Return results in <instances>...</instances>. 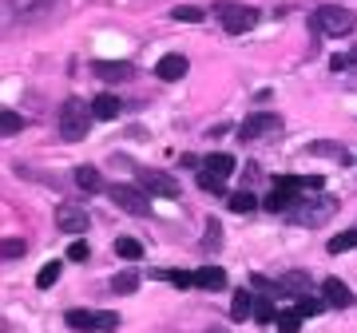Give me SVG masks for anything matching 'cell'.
Here are the masks:
<instances>
[{
  "label": "cell",
  "mask_w": 357,
  "mask_h": 333,
  "mask_svg": "<svg viewBox=\"0 0 357 333\" xmlns=\"http://www.w3.org/2000/svg\"><path fill=\"white\" fill-rule=\"evenodd\" d=\"M310 24L318 28L321 36H349L357 28V16L349 13V8H342V4H321V8H314V16H310Z\"/></svg>",
  "instance_id": "obj_1"
},
{
  "label": "cell",
  "mask_w": 357,
  "mask_h": 333,
  "mask_svg": "<svg viewBox=\"0 0 357 333\" xmlns=\"http://www.w3.org/2000/svg\"><path fill=\"white\" fill-rule=\"evenodd\" d=\"M91 119H96V116H91V103H84V100L72 95V100L60 107V135H64L68 143H79L84 135H88Z\"/></svg>",
  "instance_id": "obj_2"
},
{
  "label": "cell",
  "mask_w": 357,
  "mask_h": 333,
  "mask_svg": "<svg viewBox=\"0 0 357 333\" xmlns=\"http://www.w3.org/2000/svg\"><path fill=\"white\" fill-rule=\"evenodd\" d=\"M215 13H218V24L227 28V32H234V36H238V32H250V28L262 20L258 8H250V4H234V0H222Z\"/></svg>",
  "instance_id": "obj_3"
},
{
  "label": "cell",
  "mask_w": 357,
  "mask_h": 333,
  "mask_svg": "<svg viewBox=\"0 0 357 333\" xmlns=\"http://www.w3.org/2000/svg\"><path fill=\"white\" fill-rule=\"evenodd\" d=\"M107 194H112V203L119 206V210H128V215H151V199H147L139 187L115 183V187H107Z\"/></svg>",
  "instance_id": "obj_4"
},
{
  "label": "cell",
  "mask_w": 357,
  "mask_h": 333,
  "mask_svg": "<svg viewBox=\"0 0 357 333\" xmlns=\"http://www.w3.org/2000/svg\"><path fill=\"white\" fill-rule=\"evenodd\" d=\"M333 215V199H314V203H298L290 210L294 222H302V226H318V222H326V218Z\"/></svg>",
  "instance_id": "obj_5"
},
{
  "label": "cell",
  "mask_w": 357,
  "mask_h": 333,
  "mask_svg": "<svg viewBox=\"0 0 357 333\" xmlns=\"http://www.w3.org/2000/svg\"><path fill=\"white\" fill-rule=\"evenodd\" d=\"M56 226L64 234H84L91 226V215L84 206H60V210H56Z\"/></svg>",
  "instance_id": "obj_6"
},
{
  "label": "cell",
  "mask_w": 357,
  "mask_h": 333,
  "mask_svg": "<svg viewBox=\"0 0 357 333\" xmlns=\"http://www.w3.org/2000/svg\"><path fill=\"white\" fill-rule=\"evenodd\" d=\"M187 56H178V52H167L163 60H159V64H155V76L163 79V84H175V79H183L187 76Z\"/></svg>",
  "instance_id": "obj_7"
},
{
  "label": "cell",
  "mask_w": 357,
  "mask_h": 333,
  "mask_svg": "<svg viewBox=\"0 0 357 333\" xmlns=\"http://www.w3.org/2000/svg\"><path fill=\"white\" fill-rule=\"evenodd\" d=\"M321 297H326L333 309H349L354 306V290H349L342 278H326V282H321Z\"/></svg>",
  "instance_id": "obj_8"
},
{
  "label": "cell",
  "mask_w": 357,
  "mask_h": 333,
  "mask_svg": "<svg viewBox=\"0 0 357 333\" xmlns=\"http://www.w3.org/2000/svg\"><path fill=\"white\" fill-rule=\"evenodd\" d=\"M131 72H135V68H131L128 60H96V76H100V79H107V84L131 79Z\"/></svg>",
  "instance_id": "obj_9"
},
{
  "label": "cell",
  "mask_w": 357,
  "mask_h": 333,
  "mask_svg": "<svg viewBox=\"0 0 357 333\" xmlns=\"http://www.w3.org/2000/svg\"><path fill=\"white\" fill-rule=\"evenodd\" d=\"M266 131H278V116H250L243 127H238V135L250 143V139H258V135H266Z\"/></svg>",
  "instance_id": "obj_10"
},
{
  "label": "cell",
  "mask_w": 357,
  "mask_h": 333,
  "mask_svg": "<svg viewBox=\"0 0 357 333\" xmlns=\"http://www.w3.org/2000/svg\"><path fill=\"white\" fill-rule=\"evenodd\" d=\"M195 286H199V290H227V270L222 266H199L195 270Z\"/></svg>",
  "instance_id": "obj_11"
},
{
  "label": "cell",
  "mask_w": 357,
  "mask_h": 333,
  "mask_svg": "<svg viewBox=\"0 0 357 333\" xmlns=\"http://www.w3.org/2000/svg\"><path fill=\"white\" fill-rule=\"evenodd\" d=\"M119 111H123V103H119V95H112V91H103V95H96V100H91V116L103 119V123H107V119H115Z\"/></svg>",
  "instance_id": "obj_12"
},
{
  "label": "cell",
  "mask_w": 357,
  "mask_h": 333,
  "mask_svg": "<svg viewBox=\"0 0 357 333\" xmlns=\"http://www.w3.org/2000/svg\"><path fill=\"white\" fill-rule=\"evenodd\" d=\"M234 166H238V163H234V155H227V151H211L203 159V171H211V175H218V179H227Z\"/></svg>",
  "instance_id": "obj_13"
},
{
  "label": "cell",
  "mask_w": 357,
  "mask_h": 333,
  "mask_svg": "<svg viewBox=\"0 0 357 333\" xmlns=\"http://www.w3.org/2000/svg\"><path fill=\"white\" fill-rule=\"evenodd\" d=\"M255 318V297H250V290H234V297H230V321H246Z\"/></svg>",
  "instance_id": "obj_14"
},
{
  "label": "cell",
  "mask_w": 357,
  "mask_h": 333,
  "mask_svg": "<svg viewBox=\"0 0 357 333\" xmlns=\"http://www.w3.org/2000/svg\"><path fill=\"white\" fill-rule=\"evenodd\" d=\"M143 187H147L151 194H167V199H175V194H178V183L167 179V175H155V171H147V175H143Z\"/></svg>",
  "instance_id": "obj_15"
},
{
  "label": "cell",
  "mask_w": 357,
  "mask_h": 333,
  "mask_svg": "<svg viewBox=\"0 0 357 333\" xmlns=\"http://www.w3.org/2000/svg\"><path fill=\"white\" fill-rule=\"evenodd\" d=\"M266 210H274V215H290L294 206H298V194L294 191H274V194H266Z\"/></svg>",
  "instance_id": "obj_16"
},
{
  "label": "cell",
  "mask_w": 357,
  "mask_h": 333,
  "mask_svg": "<svg viewBox=\"0 0 357 333\" xmlns=\"http://www.w3.org/2000/svg\"><path fill=\"white\" fill-rule=\"evenodd\" d=\"M72 179H76L79 191H88V194H96L103 187V179H100V171H96V166H76V171H72Z\"/></svg>",
  "instance_id": "obj_17"
},
{
  "label": "cell",
  "mask_w": 357,
  "mask_h": 333,
  "mask_svg": "<svg viewBox=\"0 0 357 333\" xmlns=\"http://www.w3.org/2000/svg\"><path fill=\"white\" fill-rule=\"evenodd\" d=\"M52 0H8V13L13 16H20V20H28V16H36V13H44Z\"/></svg>",
  "instance_id": "obj_18"
},
{
  "label": "cell",
  "mask_w": 357,
  "mask_h": 333,
  "mask_svg": "<svg viewBox=\"0 0 357 333\" xmlns=\"http://www.w3.org/2000/svg\"><path fill=\"white\" fill-rule=\"evenodd\" d=\"M203 8L199 4H178V8H171V20H178V24H199L203 20Z\"/></svg>",
  "instance_id": "obj_19"
},
{
  "label": "cell",
  "mask_w": 357,
  "mask_h": 333,
  "mask_svg": "<svg viewBox=\"0 0 357 333\" xmlns=\"http://www.w3.org/2000/svg\"><path fill=\"white\" fill-rule=\"evenodd\" d=\"M68 325L79 333H91L96 330V313H88V309H68Z\"/></svg>",
  "instance_id": "obj_20"
},
{
  "label": "cell",
  "mask_w": 357,
  "mask_h": 333,
  "mask_svg": "<svg viewBox=\"0 0 357 333\" xmlns=\"http://www.w3.org/2000/svg\"><path fill=\"white\" fill-rule=\"evenodd\" d=\"M115 254L128 258V262H139V258H143V242H139V238H119V242H115Z\"/></svg>",
  "instance_id": "obj_21"
},
{
  "label": "cell",
  "mask_w": 357,
  "mask_h": 333,
  "mask_svg": "<svg viewBox=\"0 0 357 333\" xmlns=\"http://www.w3.org/2000/svg\"><path fill=\"white\" fill-rule=\"evenodd\" d=\"M230 210H234V215H250V210H258V199L250 191L230 194Z\"/></svg>",
  "instance_id": "obj_22"
},
{
  "label": "cell",
  "mask_w": 357,
  "mask_h": 333,
  "mask_svg": "<svg viewBox=\"0 0 357 333\" xmlns=\"http://www.w3.org/2000/svg\"><path fill=\"white\" fill-rule=\"evenodd\" d=\"M326 306H330L326 297H310V294H302V297H298V306H294V309H298L302 318H314V313H321V309H326Z\"/></svg>",
  "instance_id": "obj_23"
},
{
  "label": "cell",
  "mask_w": 357,
  "mask_h": 333,
  "mask_svg": "<svg viewBox=\"0 0 357 333\" xmlns=\"http://www.w3.org/2000/svg\"><path fill=\"white\" fill-rule=\"evenodd\" d=\"M112 290H115V294H135V290H139V274H131V270H128V274H115Z\"/></svg>",
  "instance_id": "obj_24"
},
{
  "label": "cell",
  "mask_w": 357,
  "mask_h": 333,
  "mask_svg": "<svg viewBox=\"0 0 357 333\" xmlns=\"http://www.w3.org/2000/svg\"><path fill=\"white\" fill-rule=\"evenodd\" d=\"M357 246V231H342L337 238H330V254H345Z\"/></svg>",
  "instance_id": "obj_25"
},
{
  "label": "cell",
  "mask_w": 357,
  "mask_h": 333,
  "mask_svg": "<svg viewBox=\"0 0 357 333\" xmlns=\"http://www.w3.org/2000/svg\"><path fill=\"white\" fill-rule=\"evenodd\" d=\"M155 278H159V282H163V278H171V282H175L178 290H191V286H195V274H187V270H167V274L159 270Z\"/></svg>",
  "instance_id": "obj_26"
},
{
  "label": "cell",
  "mask_w": 357,
  "mask_h": 333,
  "mask_svg": "<svg viewBox=\"0 0 357 333\" xmlns=\"http://www.w3.org/2000/svg\"><path fill=\"white\" fill-rule=\"evenodd\" d=\"M60 270H64L60 262H48V266L36 274V286H40V290H52V286H56V278H60Z\"/></svg>",
  "instance_id": "obj_27"
},
{
  "label": "cell",
  "mask_w": 357,
  "mask_h": 333,
  "mask_svg": "<svg viewBox=\"0 0 357 333\" xmlns=\"http://www.w3.org/2000/svg\"><path fill=\"white\" fill-rule=\"evenodd\" d=\"M278 330L282 333H298L302 330V313H298V309H282L278 313Z\"/></svg>",
  "instance_id": "obj_28"
},
{
  "label": "cell",
  "mask_w": 357,
  "mask_h": 333,
  "mask_svg": "<svg viewBox=\"0 0 357 333\" xmlns=\"http://www.w3.org/2000/svg\"><path fill=\"white\" fill-rule=\"evenodd\" d=\"M255 318L266 325V321H278V309H274V302L270 297H258V306H255Z\"/></svg>",
  "instance_id": "obj_29"
},
{
  "label": "cell",
  "mask_w": 357,
  "mask_h": 333,
  "mask_svg": "<svg viewBox=\"0 0 357 333\" xmlns=\"http://www.w3.org/2000/svg\"><path fill=\"white\" fill-rule=\"evenodd\" d=\"M206 250H211V254H215V250H218V246H222V226H218V222H215V218H211V222H206Z\"/></svg>",
  "instance_id": "obj_30"
},
{
  "label": "cell",
  "mask_w": 357,
  "mask_h": 333,
  "mask_svg": "<svg viewBox=\"0 0 357 333\" xmlns=\"http://www.w3.org/2000/svg\"><path fill=\"white\" fill-rule=\"evenodd\" d=\"M354 64H357V44L349 52H342V56H333V60H330L333 72H345V68H354Z\"/></svg>",
  "instance_id": "obj_31"
},
{
  "label": "cell",
  "mask_w": 357,
  "mask_h": 333,
  "mask_svg": "<svg viewBox=\"0 0 357 333\" xmlns=\"http://www.w3.org/2000/svg\"><path fill=\"white\" fill-rule=\"evenodd\" d=\"M20 127H24V119L16 116V111H4V116H0V131H4V135H16Z\"/></svg>",
  "instance_id": "obj_32"
},
{
  "label": "cell",
  "mask_w": 357,
  "mask_h": 333,
  "mask_svg": "<svg viewBox=\"0 0 357 333\" xmlns=\"http://www.w3.org/2000/svg\"><path fill=\"white\" fill-rule=\"evenodd\" d=\"M310 151H314V155H333L337 163H345V159H349V155H345V151H337V143H314Z\"/></svg>",
  "instance_id": "obj_33"
},
{
  "label": "cell",
  "mask_w": 357,
  "mask_h": 333,
  "mask_svg": "<svg viewBox=\"0 0 357 333\" xmlns=\"http://www.w3.org/2000/svg\"><path fill=\"white\" fill-rule=\"evenodd\" d=\"M115 325H119V318H115V313H112V309H103V313H96V333H112L115 330Z\"/></svg>",
  "instance_id": "obj_34"
},
{
  "label": "cell",
  "mask_w": 357,
  "mask_h": 333,
  "mask_svg": "<svg viewBox=\"0 0 357 333\" xmlns=\"http://www.w3.org/2000/svg\"><path fill=\"white\" fill-rule=\"evenodd\" d=\"M282 290H294V294H302V290H306V274H302V270H298V274H286V278H282Z\"/></svg>",
  "instance_id": "obj_35"
},
{
  "label": "cell",
  "mask_w": 357,
  "mask_h": 333,
  "mask_svg": "<svg viewBox=\"0 0 357 333\" xmlns=\"http://www.w3.org/2000/svg\"><path fill=\"white\" fill-rule=\"evenodd\" d=\"M206 187V191H215V194H222L227 191V187H222V179H218V175H211V171H203V179H199Z\"/></svg>",
  "instance_id": "obj_36"
},
{
  "label": "cell",
  "mask_w": 357,
  "mask_h": 333,
  "mask_svg": "<svg viewBox=\"0 0 357 333\" xmlns=\"http://www.w3.org/2000/svg\"><path fill=\"white\" fill-rule=\"evenodd\" d=\"M24 254V238H8L4 242V258H20Z\"/></svg>",
  "instance_id": "obj_37"
},
{
  "label": "cell",
  "mask_w": 357,
  "mask_h": 333,
  "mask_svg": "<svg viewBox=\"0 0 357 333\" xmlns=\"http://www.w3.org/2000/svg\"><path fill=\"white\" fill-rule=\"evenodd\" d=\"M68 258H72V262H88V246H84V242H76L72 250H68Z\"/></svg>",
  "instance_id": "obj_38"
},
{
  "label": "cell",
  "mask_w": 357,
  "mask_h": 333,
  "mask_svg": "<svg viewBox=\"0 0 357 333\" xmlns=\"http://www.w3.org/2000/svg\"><path fill=\"white\" fill-rule=\"evenodd\" d=\"M206 333H222V330H206Z\"/></svg>",
  "instance_id": "obj_39"
}]
</instances>
